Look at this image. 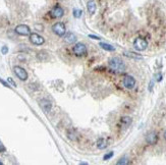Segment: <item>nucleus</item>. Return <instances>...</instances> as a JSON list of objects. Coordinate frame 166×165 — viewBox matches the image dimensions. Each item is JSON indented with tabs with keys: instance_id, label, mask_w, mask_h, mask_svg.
<instances>
[{
	"instance_id": "f257e3e1",
	"label": "nucleus",
	"mask_w": 166,
	"mask_h": 165,
	"mask_svg": "<svg viewBox=\"0 0 166 165\" xmlns=\"http://www.w3.org/2000/svg\"><path fill=\"white\" fill-rule=\"evenodd\" d=\"M109 66L114 72H122L125 69V64L120 58L113 57L109 60Z\"/></svg>"
},
{
	"instance_id": "f03ea898",
	"label": "nucleus",
	"mask_w": 166,
	"mask_h": 165,
	"mask_svg": "<svg viewBox=\"0 0 166 165\" xmlns=\"http://www.w3.org/2000/svg\"><path fill=\"white\" fill-rule=\"evenodd\" d=\"M52 31L59 37H63L66 34V27L63 23H56L52 27Z\"/></svg>"
},
{
	"instance_id": "7ed1b4c3",
	"label": "nucleus",
	"mask_w": 166,
	"mask_h": 165,
	"mask_svg": "<svg viewBox=\"0 0 166 165\" xmlns=\"http://www.w3.org/2000/svg\"><path fill=\"white\" fill-rule=\"evenodd\" d=\"M72 52L77 56H84L87 54V47L83 43H77L74 47H72Z\"/></svg>"
},
{
	"instance_id": "20e7f679",
	"label": "nucleus",
	"mask_w": 166,
	"mask_h": 165,
	"mask_svg": "<svg viewBox=\"0 0 166 165\" xmlns=\"http://www.w3.org/2000/svg\"><path fill=\"white\" fill-rule=\"evenodd\" d=\"M134 47H135V49L138 51L146 50L148 47L147 40H145L144 38H136L135 40V42H134Z\"/></svg>"
},
{
	"instance_id": "39448f33",
	"label": "nucleus",
	"mask_w": 166,
	"mask_h": 165,
	"mask_svg": "<svg viewBox=\"0 0 166 165\" xmlns=\"http://www.w3.org/2000/svg\"><path fill=\"white\" fill-rule=\"evenodd\" d=\"M13 71H14V74H15V76L18 77L21 81H27L28 80V72L26 71V69H23V67H21V66H14L13 67Z\"/></svg>"
},
{
	"instance_id": "423d86ee",
	"label": "nucleus",
	"mask_w": 166,
	"mask_h": 165,
	"mask_svg": "<svg viewBox=\"0 0 166 165\" xmlns=\"http://www.w3.org/2000/svg\"><path fill=\"white\" fill-rule=\"evenodd\" d=\"M30 41L32 44L34 45H43L45 43V39H44L42 36L38 35V34L34 33V34H30Z\"/></svg>"
},
{
	"instance_id": "0eeeda50",
	"label": "nucleus",
	"mask_w": 166,
	"mask_h": 165,
	"mask_svg": "<svg viewBox=\"0 0 166 165\" xmlns=\"http://www.w3.org/2000/svg\"><path fill=\"white\" fill-rule=\"evenodd\" d=\"M14 31H15V33L18 34V35H21V36H28L31 34L30 27L27 25H18Z\"/></svg>"
},
{
	"instance_id": "6e6552de",
	"label": "nucleus",
	"mask_w": 166,
	"mask_h": 165,
	"mask_svg": "<svg viewBox=\"0 0 166 165\" xmlns=\"http://www.w3.org/2000/svg\"><path fill=\"white\" fill-rule=\"evenodd\" d=\"M50 14H51V16L54 18H62L63 14H64V10H63L62 7L57 5V6L53 7V8L51 9Z\"/></svg>"
},
{
	"instance_id": "1a4fd4ad",
	"label": "nucleus",
	"mask_w": 166,
	"mask_h": 165,
	"mask_svg": "<svg viewBox=\"0 0 166 165\" xmlns=\"http://www.w3.org/2000/svg\"><path fill=\"white\" fill-rule=\"evenodd\" d=\"M123 86L126 89H134L136 86V80L131 76H125L123 79Z\"/></svg>"
},
{
	"instance_id": "9d476101",
	"label": "nucleus",
	"mask_w": 166,
	"mask_h": 165,
	"mask_svg": "<svg viewBox=\"0 0 166 165\" xmlns=\"http://www.w3.org/2000/svg\"><path fill=\"white\" fill-rule=\"evenodd\" d=\"M146 141H147V143H148V144H150V145L156 144V143H157V141H158L157 133H154V132L149 133L147 135V137H146Z\"/></svg>"
},
{
	"instance_id": "9b49d317",
	"label": "nucleus",
	"mask_w": 166,
	"mask_h": 165,
	"mask_svg": "<svg viewBox=\"0 0 166 165\" xmlns=\"http://www.w3.org/2000/svg\"><path fill=\"white\" fill-rule=\"evenodd\" d=\"M87 8H88V11H89V13L91 14V15L95 14L96 9H97L96 2H95L94 0H89V1L87 2Z\"/></svg>"
},
{
	"instance_id": "f8f14e48",
	"label": "nucleus",
	"mask_w": 166,
	"mask_h": 165,
	"mask_svg": "<svg viewBox=\"0 0 166 165\" xmlns=\"http://www.w3.org/2000/svg\"><path fill=\"white\" fill-rule=\"evenodd\" d=\"M63 37H64L65 43H67V44H74L75 41H77V36L74 33H67Z\"/></svg>"
},
{
	"instance_id": "ddd939ff",
	"label": "nucleus",
	"mask_w": 166,
	"mask_h": 165,
	"mask_svg": "<svg viewBox=\"0 0 166 165\" xmlns=\"http://www.w3.org/2000/svg\"><path fill=\"white\" fill-rule=\"evenodd\" d=\"M41 106H42V108L44 109L45 112H49V111L51 110V103L49 101L45 100V99L41 100Z\"/></svg>"
},
{
	"instance_id": "4468645a",
	"label": "nucleus",
	"mask_w": 166,
	"mask_h": 165,
	"mask_svg": "<svg viewBox=\"0 0 166 165\" xmlns=\"http://www.w3.org/2000/svg\"><path fill=\"white\" fill-rule=\"evenodd\" d=\"M107 146H108L107 141L103 139V138H101V139H99L98 141H97V147H98V149H100V150L106 149Z\"/></svg>"
},
{
	"instance_id": "2eb2a0df",
	"label": "nucleus",
	"mask_w": 166,
	"mask_h": 165,
	"mask_svg": "<svg viewBox=\"0 0 166 165\" xmlns=\"http://www.w3.org/2000/svg\"><path fill=\"white\" fill-rule=\"evenodd\" d=\"M100 47L106 51H115V48L113 46L110 44H107V43H103V42L100 43Z\"/></svg>"
},
{
	"instance_id": "dca6fc26",
	"label": "nucleus",
	"mask_w": 166,
	"mask_h": 165,
	"mask_svg": "<svg viewBox=\"0 0 166 165\" xmlns=\"http://www.w3.org/2000/svg\"><path fill=\"white\" fill-rule=\"evenodd\" d=\"M120 122L122 123V124H123L125 127H128V125L131 123V117H128V116H124V117L121 118Z\"/></svg>"
},
{
	"instance_id": "f3484780",
	"label": "nucleus",
	"mask_w": 166,
	"mask_h": 165,
	"mask_svg": "<svg viewBox=\"0 0 166 165\" xmlns=\"http://www.w3.org/2000/svg\"><path fill=\"white\" fill-rule=\"evenodd\" d=\"M83 14L82 9H74V16L75 18H80Z\"/></svg>"
},
{
	"instance_id": "a211bd4d",
	"label": "nucleus",
	"mask_w": 166,
	"mask_h": 165,
	"mask_svg": "<svg viewBox=\"0 0 166 165\" xmlns=\"http://www.w3.org/2000/svg\"><path fill=\"white\" fill-rule=\"evenodd\" d=\"M68 138L72 141H75L77 139V133H72V130H68Z\"/></svg>"
},
{
	"instance_id": "6ab92c4d",
	"label": "nucleus",
	"mask_w": 166,
	"mask_h": 165,
	"mask_svg": "<svg viewBox=\"0 0 166 165\" xmlns=\"http://www.w3.org/2000/svg\"><path fill=\"white\" fill-rule=\"evenodd\" d=\"M113 155H114V153L113 152H109V153H107L106 155H104V157H103V160H109L110 158H112L113 157Z\"/></svg>"
},
{
	"instance_id": "aec40b11",
	"label": "nucleus",
	"mask_w": 166,
	"mask_h": 165,
	"mask_svg": "<svg viewBox=\"0 0 166 165\" xmlns=\"http://www.w3.org/2000/svg\"><path fill=\"white\" fill-rule=\"evenodd\" d=\"M128 159H126V158H121L118 162H117V164H118V165H120V164H128Z\"/></svg>"
},
{
	"instance_id": "412c9836",
	"label": "nucleus",
	"mask_w": 166,
	"mask_h": 165,
	"mask_svg": "<svg viewBox=\"0 0 166 165\" xmlns=\"http://www.w3.org/2000/svg\"><path fill=\"white\" fill-rule=\"evenodd\" d=\"M4 151H5V147H4V145L2 144V142L0 141V153H2Z\"/></svg>"
},
{
	"instance_id": "4be33fe9",
	"label": "nucleus",
	"mask_w": 166,
	"mask_h": 165,
	"mask_svg": "<svg viewBox=\"0 0 166 165\" xmlns=\"http://www.w3.org/2000/svg\"><path fill=\"white\" fill-rule=\"evenodd\" d=\"M1 51H2V54H6V53L8 52V48H7L6 46H3V47H2V49H1Z\"/></svg>"
},
{
	"instance_id": "5701e85b",
	"label": "nucleus",
	"mask_w": 166,
	"mask_h": 165,
	"mask_svg": "<svg viewBox=\"0 0 166 165\" xmlns=\"http://www.w3.org/2000/svg\"><path fill=\"white\" fill-rule=\"evenodd\" d=\"M7 81H8L9 84L13 85V87H16V84H15V82H14V81H13V79H11V77H8V79H7Z\"/></svg>"
},
{
	"instance_id": "b1692460",
	"label": "nucleus",
	"mask_w": 166,
	"mask_h": 165,
	"mask_svg": "<svg viewBox=\"0 0 166 165\" xmlns=\"http://www.w3.org/2000/svg\"><path fill=\"white\" fill-rule=\"evenodd\" d=\"M89 37L91 39H95V40H100V37H98V36H95V35H89Z\"/></svg>"
},
{
	"instance_id": "393cba45",
	"label": "nucleus",
	"mask_w": 166,
	"mask_h": 165,
	"mask_svg": "<svg viewBox=\"0 0 166 165\" xmlns=\"http://www.w3.org/2000/svg\"><path fill=\"white\" fill-rule=\"evenodd\" d=\"M0 82H1L2 84H3V85H4V86H5V87H7V88H9V86H8V84H7V82H4V81H2L1 79H0Z\"/></svg>"
},
{
	"instance_id": "a878e982",
	"label": "nucleus",
	"mask_w": 166,
	"mask_h": 165,
	"mask_svg": "<svg viewBox=\"0 0 166 165\" xmlns=\"http://www.w3.org/2000/svg\"><path fill=\"white\" fill-rule=\"evenodd\" d=\"M164 138H165V139H166V132L164 133Z\"/></svg>"
},
{
	"instance_id": "bb28decb",
	"label": "nucleus",
	"mask_w": 166,
	"mask_h": 165,
	"mask_svg": "<svg viewBox=\"0 0 166 165\" xmlns=\"http://www.w3.org/2000/svg\"><path fill=\"white\" fill-rule=\"evenodd\" d=\"M0 165H2V162L1 161H0Z\"/></svg>"
}]
</instances>
